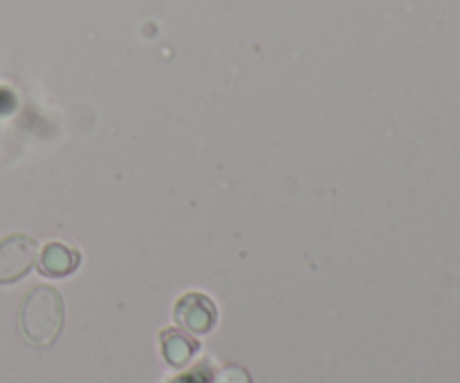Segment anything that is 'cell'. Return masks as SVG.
I'll use <instances>...</instances> for the list:
<instances>
[{
    "instance_id": "277c9868",
    "label": "cell",
    "mask_w": 460,
    "mask_h": 383,
    "mask_svg": "<svg viewBox=\"0 0 460 383\" xmlns=\"http://www.w3.org/2000/svg\"><path fill=\"white\" fill-rule=\"evenodd\" d=\"M81 263V254L75 247H67L63 242H49L39 256V269L43 276L63 278L70 276Z\"/></svg>"
},
{
    "instance_id": "6da1fadb",
    "label": "cell",
    "mask_w": 460,
    "mask_h": 383,
    "mask_svg": "<svg viewBox=\"0 0 460 383\" xmlns=\"http://www.w3.org/2000/svg\"><path fill=\"white\" fill-rule=\"evenodd\" d=\"M66 323L63 296L49 285H34L18 308V327L31 345L48 348L61 336Z\"/></svg>"
},
{
    "instance_id": "5b68a950",
    "label": "cell",
    "mask_w": 460,
    "mask_h": 383,
    "mask_svg": "<svg viewBox=\"0 0 460 383\" xmlns=\"http://www.w3.org/2000/svg\"><path fill=\"white\" fill-rule=\"evenodd\" d=\"M160 341L162 354H164V359L169 361V366L173 368L187 366L198 350L196 341H191L187 335H182V332L178 330H162Z\"/></svg>"
},
{
    "instance_id": "3957f363",
    "label": "cell",
    "mask_w": 460,
    "mask_h": 383,
    "mask_svg": "<svg viewBox=\"0 0 460 383\" xmlns=\"http://www.w3.org/2000/svg\"><path fill=\"white\" fill-rule=\"evenodd\" d=\"M173 318L182 330L191 335H209L218 321V309L209 296L200 292H189L175 303Z\"/></svg>"
},
{
    "instance_id": "7a4b0ae2",
    "label": "cell",
    "mask_w": 460,
    "mask_h": 383,
    "mask_svg": "<svg viewBox=\"0 0 460 383\" xmlns=\"http://www.w3.org/2000/svg\"><path fill=\"white\" fill-rule=\"evenodd\" d=\"M39 242L27 233H9L0 238V285H13L34 269Z\"/></svg>"
},
{
    "instance_id": "8992f818",
    "label": "cell",
    "mask_w": 460,
    "mask_h": 383,
    "mask_svg": "<svg viewBox=\"0 0 460 383\" xmlns=\"http://www.w3.org/2000/svg\"><path fill=\"white\" fill-rule=\"evenodd\" d=\"M209 383H252V375L238 363H229L220 368Z\"/></svg>"
}]
</instances>
